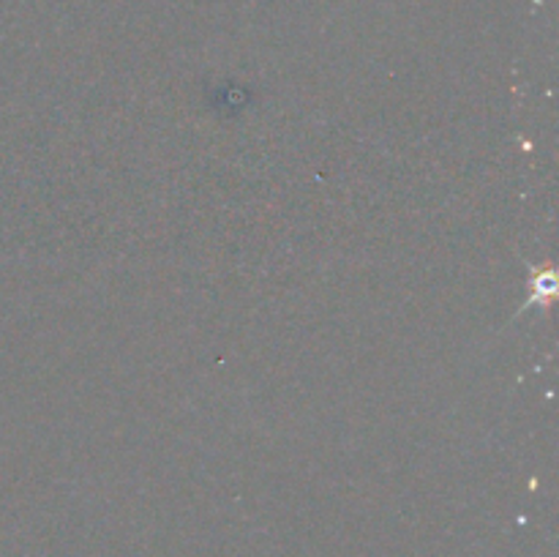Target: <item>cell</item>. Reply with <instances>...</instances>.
<instances>
[{"mask_svg":"<svg viewBox=\"0 0 559 557\" xmlns=\"http://www.w3.org/2000/svg\"><path fill=\"white\" fill-rule=\"evenodd\" d=\"M524 265H527V271H530L527 298H524V304L513 311L511 322L516 320V317L527 315L530 309H538L546 315V311L551 309V304H555L557 289H559V273L555 265H535V262H530V260H524Z\"/></svg>","mask_w":559,"mask_h":557,"instance_id":"cell-1","label":"cell"}]
</instances>
